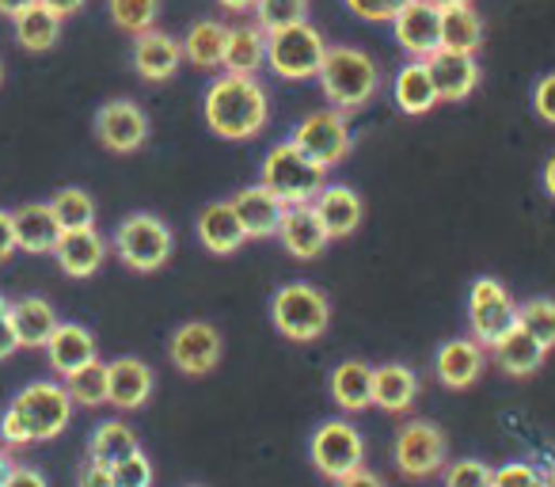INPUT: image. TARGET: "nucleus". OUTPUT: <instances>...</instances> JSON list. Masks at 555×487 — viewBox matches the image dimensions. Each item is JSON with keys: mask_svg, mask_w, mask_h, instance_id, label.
Returning <instances> with one entry per match:
<instances>
[{"mask_svg": "<svg viewBox=\"0 0 555 487\" xmlns=\"http://www.w3.org/2000/svg\"><path fill=\"white\" fill-rule=\"evenodd\" d=\"M31 4H39V0H0V16L16 20V16H24Z\"/></svg>", "mask_w": 555, "mask_h": 487, "instance_id": "52", "label": "nucleus"}, {"mask_svg": "<svg viewBox=\"0 0 555 487\" xmlns=\"http://www.w3.org/2000/svg\"><path fill=\"white\" fill-rule=\"evenodd\" d=\"M517 324H521L544 350L555 347V302L552 297H532V302L517 305Z\"/></svg>", "mask_w": 555, "mask_h": 487, "instance_id": "40", "label": "nucleus"}, {"mask_svg": "<svg viewBox=\"0 0 555 487\" xmlns=\"http://www.w3.org/2000/svg\"><path fill=\"white\" fill-rule=\"evenodd\" d=\"M312 464H317L320 476L343 479L347 472L362 469L365 461V438L358 434V426L343 423V419H327L324 426H317L312 434Z\"/></svg>", "mask_w": 555, "mask_h": 487, "instance_id": "10", "label": "nucleus"}, {"mask_svg": "<svg viewBox=\"0 0 555 487\" xmlns=\"http://www.w3.org/2000/svg\"><path fill=\"white\" fill-rule=\"evenodd\" d=\"M438 381L446 388H468L483 373V347L476 339H449L438 350Z\"/></svg>", "mask_w": 555, "mask_h": 487, "instance_id": "26", "label": "nucleus"}, {"mask_svg": "<svg viewBox=\"0 0 555 487\" xmlns=\"http://www.w3.org/2000/svg\"><path fill=\"white\" fill-rule=\"evenodd\" d=\"M95 138L111 153H138L149 141V118L133 100H111L95 111Z\"/></svg>", "mask_w": 555, "mask_h": 487, "instance_id": "12", "label": "nucleus"}, {"mask_svg": "<svg viewBox=\"0 0 555 487\" xmlns=\"http://www.w3.org/2000/svg\"><path fill=\"white\" fill-rule=\"evenodd\" d=\"M50 370L57 377H69V373L85 370L88 362H95V335L85 324H57V332L47 343Z\"/></svg>", "mask_w": 555, "mask_h": 487, "instance_id": "22", "label": "nucleus"}, {"mask_svg": "<svg viewBox=\"0 0 555 487\" xmlns=\"http://www.w3.org/2000/svg\"><path fill=\"white\" fill-rule=\"evenodd\" d=\"M491 476H494V472L487 469L483 461H472V457H464V461L449 464L446 487H491Z\"/></svg>", "mask_w": 555, "mask_h": 487, "instance_id": "43", "label": "nucleus"}, {"mask_svg": "<svg viewBox=\"0 0 555 487\" xmlns=\"http://www.w3.org/2000/svg\"><path fill=\"white\" fill-rule=\"evenodd\" d=\"M50 209H54L62 232L95 229V202H92V194L80 191V187H62V191L50 198Z\"/></svg>", "mask_w": 555, "mask_h": 487, "instance_id": "36", "label": "nucleus"}, {"mask_svg": "<svg viewBox=\"0 0 555 487\" xmlns=\"http://www.w3.org/2000/svg\"><path fill=\"white\" fill-rule=\"evenodd\" d=\"M42 9H50L57 20H65V16H73V12H80L85 9V0H39Z\"/></svg>", "mask_w": 555, "mask_h": 487, "instance_id": "51", "label": "nucleus"}, {"mask_svg": "<svg viewBox=\"0 0 555 487\" xmlns=\"http://www.w3.org/2000/svg\"><path fill=\"white\" fill-rule=\"evenodd\" d=\"M335 487H385V479H380L377 472H370V469H354V472H347L343 479H335Z\"/></svg>", "mask_w": 555, "mask_h": 487, "instance_id": "49", "label": "nucleus"}, {"mask_svg": "<svg viewBox=\"0 0 555 487\" xmlns=\"http://www.w3.org/2000/svg\"><path fill=\"white\" fill-rule=\"evenodd\" d=\"M278 240H282L289 256L301 259V264L317 259L320 252L327 248V232L312 206H286V217L278 225Z\"/></svg>", "mask_w": 555, "mask_h": 487, "instance_id": "20", "label": "nucleus"}, {"mask_svg": "<svg viewBox=\"0 0 555 487\" xmlns=\"http://www.w3.org/2000/svg\"><path fill=\"white\" fill-rule=\"evenodd\" d=\"M111 24L118 31L130 35H145L156 27V16H160V0H107Z\"/></svg>", "mask_w": 555, "mask_h": 487, "instance_id": "38", "label": "nucleus"}, {"mask_svg": "<svg viewBox=\"0 0 555 487\" xmlns=\"http://www.w3.org/2000/svg\"><path fill=\"white\" fill-rule=\"evenodd\" d=\"M259 183L274 194L282 206H312L317 194L324 191V168L312 164L294 141H282L267 153L259 171Z\"/></svg>", "mask_w": 555, "mask_h": 487, "instance_id": "3", "label": "nucleus"}, {"mask_svg": "<svg viewBox=\"0 0 555 487\" xmlns=\"http://www.w3.org/2000/svg\"><path fill=\"white\" fill-rule=\"evenodd\" d=\"M320 88L332 100V107L339 115L358 111L377 95L380 88V69L365 50L358 47H327L324 65H320Z\"/></svg>", "mask_w": 555, "mask_h": 487, "instance_id": "2", "label": "nucleus"}, {"mask_svg": "<svg viewBox=\"0 0 555 487\" xmlns=\"http://www.w3.org/2000/svg\"><path fill=\"white\" fill-rule=\"evenodd\" d=\"M224 42H229V27L217 20H202L186 31L183 39V62L198 65V69H214L224 57Z\"/></svg>", "mask_w": 555, "mask_h": 487, "instance_id": "34", "label": "nucleus"}, {"mask_svg": "<svg viewBox=\"0 0 555 487\" xmlns=\"http://www.w3.org/2000/svg\"><path fill=\"white\" fill-rule=\"evenodd\" d=\"M232 209H236L247 236H278V225L286 217V206H282L262 183L244 187V191L232 198Z\"/></svg>", "mask_w": 555, "mask_h": 487, "instance_id": "24", "label": "nucleus"}, {"mask_svg": "<svg viewBox=\"0 0 555 487\" xmlns=\"http://www.w3.org/2000/svg\"><path fill=\"white\" fill-rule=\"evenodd\" d=\"M396 469L403 472V476L411 479H426L434 476V472L446 469V434L438 431L434 423H408L400 426V434H396Z\"/></svg>", "mask_w": 555, "mask_h": 487, "instance_id": "11", "label": "nucleus"}, {"mask_svg": "<svg viewBox=\"0 0 555 487\" xmlns=\"http://www.w3.org/2000/svg\"><path fill=\"white\" fill-rule=\"evenodd\" d=\"M9 472H12V457H9V449L0 446V487H4V479H9Z\"/></svg>", "mask_w": 555, "mask_h": 487, "instance_id": "54", "label": "nucleus"}, {"mask_svg": "<svg viewBox=\"0 0 555 487\" xmlns=\"http://www.w3.org/2000/svg\"><path fill=\"white\" fill-rule=\"evenodd\" d=\"M115 252L130 271L153 274L171 259V229L153 214H130L115 229Z\"/></svg>", "mask_w": 555, "mask_h": 487, "instance_id": "5", "label": "nucleus"}, {"mask_svg": "<svg viewBox=\"0 0 555 487\" xmlns=\"http://www.w3.org/2000/svg\"><path fill=\"white\" fill-rule=\"evenodd\" d=\"M111 476H115V487H153V461L138 449L126 461H118Z\"/></svg>", "mask_w": 555, "mask_h": 487, "instance_id": "41", "label": "nucleus"}, {"mask_svg": "<svg viewBox=\"0 0 555 487\" xmlns=\"http://www.w3.org/2000/svg\"><path fill=\"white\" fill-rule=\"evenodd\" d=\"M9 408L27 426L31 441H54L73 419V396L57 381H31L27 388H20V396Z\"/></svg>", "mask_w": 555, "mask_h": 487, "instance_id": "6", "label": "nucleus"}, {"mask_svg": "<svg viewBox=\"0 0 555 487\" xmlns=\"http://www.w3.org/2000/svg\"><path fill=\"white\" fill-rule=\"evenodd\" d=\"M324 54H327V42L312 24H297L286 27V31L267 35V65L282 80L317 77L320 65H324Z\"/></svg>", "mask_w": 555, "mask_h": 487, "instance_id": "7", "label": "nucleus"}, {"mask_svg": "<svg viewBox=\"0 0 555 487\" xmlns=\"http://www.w3.org/2000/svg\"><path fill=\"white\" fill-rule=\"evenodd\" d=\"M65 393L73 396V403H85V408L107 403V366L95 358V362H88L85 370L69 373V377H65Z\"/></svg>", "mask_w": 555, "mask_h": 487, "instance_id": "39", "label": "nucleus"}, {"mask_svg": "<svg viewBox=\"0 0 555 487\" xmlns=\"http://www.w3.org/2000/svg\"><path fill=\"white\" fill-rule=\"evenodd\" d=\"M544 487H555V469L547 472V479H544Z\"/></svg>", "mask_w": 555, "mask_h": 487, "instance_id": "58", "label": "nucleus"}, {"mask_svg": "<svg viewBox=\"0 0 555 487\" xmlns=\"http://www.w3.org/2000/svg\"><path fill=\"white\" fill-rule=\"evenodd\" d=\"M9 309H12V302H4V294H0V320L9 317Z\"/></svg>", "mask_w": 555, "mask_h": 487, "instance_id": "57", "label": "nucleus"}, {"mask_svg": "<svg viewBox=\"0 0 555 487\" xmlns=\"http://www.w3.org/2000/svg\"><path fill=\"white\" fill-rule=\"evenodd\" d=\"M12 24H16V42L27 54H47V50H54L57 39H62V20L50 9H42V4H31V9L12 20Z\"/></svg>", "mask_w": 555, "mask_h": 487, "instance_id": "32", "label": "nucleus"}, {"mask_svg": "<svg viewBox=\"0 0 555 487\" xmlns=\"http://www.w3.org/2000/svg\"><path fill=\"white\" fill-rule=\"evenodd\" d=\"M434 9L446 12V9H464V4H472V0H430Z\"/></svg>", "mask_w": 555, "mask_h": 487, "instance_id": "56", "label": "nucleus"}, {"mask_svg": "<svg viewBox=\"0 0 555 487\" xmlns=\"http://www.w3.org/2000/svg\"><path fill=\"white\" fill-rule=\"evenodd\" d=\"M217 4H224L229 12H247V9H255V0H217Z\"/></svg>", "mask_w": 555, "mask_h": 487, "instance_id": "55", "label": "nucleus"}, {"mask_svg": "<svg viewBox=\"0 0 555 487\" xmlns=\"http://www.w3.org/2000/svg\"><path fill=\"white\" fill-rule=\"evenodd\" d=\"M289 141H294V145L301 149L312 164H320L324 171L347 161L350 145H354V138H350V126H347V115H339L335 107L305 115L301 123H297V130H294V138H289Z\"/></svg>", "mask_w": 555, "mask_h": 487, "instance_id": "8", "label": "nucleus"}, {"mask_svg": "<svg viewBox=\"0 0 555 487\" xmlns=\"http://www.w3.org/2000/svg\"><path fill=\"white\" fill-rule=\"evenodd\" d=\"M411 0H347V9L365 24H392Z\"/></svg>", "mask_w": 555, "mask_h": 487, "instance_id": "42", "label": "nucleus"}, {"mask_svg": "<svg viewBox=\"0 0 555 487\" xmlns=\"http://www.w3.org/2000/svg\"><path fill=\"white\" fill-rule=\"evenodd\" d=\"M16 229H12V209H0V267L16 256Z\"/></svg>", "mask_w": 555, "mask_h": 487, "instance_id": "47", "label": "nucleus"}, {"mask_svg": "<svg viewBox=\"0 0 555 487\" xmlns=\"http://www.w3.org/2000/svg\"><path fill=\"white\" fill-rule=\"evenodd\" d=\"M77 487H115V476H111L107 464L100 461H85L77 472Z\"/></svg>", "mask_w": 555, "mask_h": 487, "instance_id": "46", "label": "nucleus"}, {"mask_svg": "<svg viewBox=\"0 0 555 487\" xmlns=\"http://www.w3.org/2000/svg\"><path fill=\"white\" fill-rule=\"evenodd\" d=\"M0 85H4V62H0Z\"/></svg>", "mask_w": 555, "mask_h": 487, "instance_id": "59", "label": "nucleus"}, {"mask_svg": "<svg viewBox=\"0 0 555 487\" xmlns=\"http://www.w3.org/2000/svg\"><path fill=\"white\" fill-rule=\"evenodd\" d=\"M491 487H544V476H540L532 464L509 461V464H502V469L491 476Z\"/></svg>", "mask_w": 555, "mask_h": 487, "instance_id": "44", "label": "nucleus"}, {"mask_svg": "<svg viewBox=\"0 0 555 487\" xmlns=\"http://www.w3.org/2000/svg\"><path fill=\"white\" fill-rule=\"evenodd\" d=\"M491 350H494V358H499V366L509 373V377H529V373L537 370V366L544 362V355H547V350L540 347V343L532 339L521 324H517L514 332L502 335Z\"/></svg>", "mask_w": 555, "mask_h": 487, "instance_id": "31", "label": "nucleus"}, {"mask_svg": "<svg viewBox=\"0 0 555 487\" xmlns=\"http://www.w3.org/2000/svg\"><path fill=\"white\" fill-rule=\"evenodd\" d=\"M194 229H198V240L214 252V256H232V252L247 240L232 202H209V206L198 214V225H194Z\"/></svg>", "mask_w": 555, "mask_h": 487, "instance_id": "25", "label": "nucleus"}, {"mask_svg": "<svg viewBox=\"0 0 555 487\" xmlns=\"http://www.w3.org/2000/svg\"><path fill=\"white\" fill-rule=\"evenodd\" d=\"M12 229H16V248L27 256H50L62 236L50 202H24L20 209H12Z\"/></svg>", "mask_w": 555, "mask_h": 487, "instance_id": "16", "label": "nucleus"}, {"mask_svg": "<svg viewBox=\"0 0 555 487\" xmlns=\"http://www.w3.org/2000/svg\"><path fill=\"white\" fill-rule=\"evenodd\" d=\"M392 31H396V42H400L408 54L426 62V57L441 47V12L434 9L430 0H411L408 9L392 20Z\"/></svg>", "mask_w": 555, "mask_h": 487, "instance_id": "15", "label": "nucleus"}, {"mask_svg": "<svg viewBox=\"0 0 555 487\" xmlns=\"http://www.w3.org/2000/svg\"><path fill=\"white\" fill-rule=\"evenodd\" d=\"M202 115H206L209 130L224 141H247L267 126L270 103L267 92L255 77H236V73H224L209 85L206 103H202Z\"/></svg>", "mask_w": 555, "mask_h": 487, "instance_id": "1", "label": "nucleus"}, {"mask_svg": "<svg viewBox=\"0 0 555 487\" xmlns=\"http://www.w3.org/2000/svg\"><path fill=\"white\" fill-rule=\"evenodd\" d=\"M392 95H396V107H400L403 115H426V111H434V103H438L434 80L423 62H408L400 73H396Z\"/></svg>", "mask_w": 555, "mask_h": 487, "instance_id": "30", "label": "nucleus"}, {"mask_svg": "<svg viewBox=\"0 0 555 487\" xmlns=\"http://www.w3.org/2000/svg\"><path fill=\"white\" fill-rule=\"evenodd\" d=\"M309 24V0H255V27L267 35Z\"/></svg>", "mask_w": 555, "mask_h": 487, "instance_id": "37", "label": "nucleus"}, {"mask_svg": "<svg viewBox=\"0 0 555 487\" xmlns=\"http://www.w3.org/2000/svg\"><path fill=\"white\" fill-rule=\"evenodd\" d=\"M479 42H483V24H479V16L472 12V4L441 12V50L476 54Z\"/></svg>", "mask_w": 555, "mask_h": 487, "instance_id": "35", "label": "nucleus"}, {"mask_svg": "<svg viewBox=\"0 0 555 487\" xmlns=\"http://www.w3.org/2000/svg\"><path fill=\"white\" fill-rule=\"evenodd\" d=\"M183 65V42L171 39L164 31H145L133 42V69H138L141 80L149 85H160V80H171L176 69Z\"/></svg>", "mask_w": 555, "mask_h": 487, "instance_id": "17", "label": "nucleus"}, {"mask_svg": "<svg viewBox=\"0 0 555 487\" xmlns=\"http://www.w3.org/2000/svg\"><path fill=\"white\" fill-rule=\"evenodd\" d=\"M312 209H317L320 225H324L327 240H343L350 236V232L362 225V198H358V191H350V187L335 183V187H324V191L317 194V202H312Z\"/></svg>", "mask_w": 555, "mask_h": 487, "instance_id": "21", "label": "nucleus"}, {"mask_svg": "<svg viewBox=\"0 0 555 487\" xmlns=\"http://www.w3.org/2000/svg\"><path fill=\"white\" fill-rule=\"evenodd\" d=\"M544 191L555 198V156H547V164H544Z\"/></svg>", "mask_w": 555, "mask_h": 487, "instance_id": "53", "label": "nucleus"}, {"mask_svg": "<svg viewBox=\"0 0 555 487\" xmlns=\"http://www.w3.org/2000/svg\"><path fill=\"white\" fill-rule=\"evenodd\" d=\"M468 324L479 347H494L506 332L517 328V305L506 286L494 279H476L468 294Z\"/></svg>", "mask_w": 555, "mask_h": 487, "instance_id": "9", "label": "nucleus"}, {"mask_svg": "<svg viewBox=\"0 0 555 487\" xmlns=\"http://www.w3.org/2000/svg\"><path fill=\"white\" fill-rule=\"evenodd\" d=\"M267 62V31L259 27H229V42H224V73L236 77H255L259 65Z\"/></svg>", "mask_w": 555, "mask_h": 487, "instance_id": "28", "label": "nucleus"}, {"mask_svg": "<svg viewBox=\"0 0 555 487\" xmlns=\"http://www.w3.org/2000/svg\"><path fill=\"white\" fill-rule=\"evenodd\" d=\"M16 350H24V347H20L16 332H12V320L4 317V320H0V362H4V358H12Z\"/></svg>", "mask_w": 555, "mask_h": 487, "instance_id": "50", "label": "nucleus"}, {"mask_svg": "<svg viewBox=\"0 0 555 487\" xmlns=\"http://www.w3.org/2000/svg\"><path fill=\"white\" fill-rule=\"evenodd\" d=\"M426 73L434 80V92H438V103H456V100H468L479 85V62L476 54H456V50H434L426 57Z\"/></svg>", "mask_w": 555, "mask_h": 487, "instance_id": "14", "label": "nucleus"}, {"mask_svg": "<svg viewBox=\"0 0 555 487\" xmlns=\"http://www.w3.org/2000/svg\"><path fill=\"white\" fill-rule=\"evenodd\" d=\"M153 370L141 358H115L107 362V403L118 411H138L153 396Z\"/></svg>", "mask_w": 555, "mask_h": 487, "instance_id": "19", "label": "nucleus"}, {"mask_svg": "<svg viewBox=\"0 0 555 487\" xmlns=\"http://www.w3.org/2000/svg\"><path fill=\"white\" fill-rule=\"evenodd\" d=\"M9 320H12V332H16L20 347H27V350L47 347L50 335H54L57 324H62L54 305H50L47 297H20V302H12Z\"/></svg>", "mask_w": 555, "mask_h": 487, "instance_id": "23", "label": "nucleus"}, {"mask_svg": "<svg viewBox=\"0 0 555 487\" xmlns=\"http://www.w3.org/2000/svg\"><path fill=\"white\" fill-rule=\"evenodd\" d=\"M418 396V377L400 362H388L373 370V403L388 415H400L415 403Z\"/></svg>", "mask_w": 555, "mask_h": 487, "instance_id": "27", "label": "nucleus"}, {"mask_svg": "<svg viewBox=\"0 0 555 487\" xmlns=\"http://www.w3.org/2000/svg\"><path fill=\"white\" fill-rule=\"evenodd\" d=\"M57 267H62L69 279H92L95 271L107 259V240L95 229H69L57 236Z\"/></svg>", "mask_w": 555, "mask_h": 487, "instance_id": "18", "label": "nucleus"}, {"mask_svg": "<svg viewBox=\"0 0 555 487\" xmlns=\"http://www.w3.org/2000/svg\"><path fill=\"white\" fill-rule=\"evenodd\" d=\"M138 434L133 426L118 423V419H107L92 431V441H88V461H100L107 469H115L118 461H126L130 453H138Z\"/></svg>", "mask_w": 555, "mask_h": 487, "instance_id": "33", "label": "nucleus"}, {"mask_svg": "<svg viewBox=\"0 0 555 487\" xmlns=\"http://www.w3.org/2000/svg\"><path fill=\"white\" fill-rule=\"evenodd\" d=\"M532 111H537L544 123L555 126V73L540 77V85L532 88Z\"/></svg>", "mask_w": 555, "mask_h": 487, "instance_id": "45", "label": "nucleus"}, {"mask_svg": "<svg viewBox=\"0 0 555 487\" xmlns=\"http://www.w3.org/2000/svg\"><path fill=\"white\" fill-rule=\"evenodd\" d=\"M332 400L343 411H365L373 408V366L365 362H343L332 373Z\"/></svg>", "mask_w": 555, "mask_h": 487, "instance_id": "29", "label": "nucleus"}, {"mask_svg": "<svg viewBox=\"0 0 555 487\" xmlns=\"http://www.w3.org/2000/svg\"><path fill=\"white\" fill-rule=\"evenodd\" d=\"M168 358L176 370L202 377V373H209L221 362V332L214 324H206V320H191V324L176 328V335L168 343Z\"/></svg>", "mask_w": 555, "mask_h": 487, "instance_id": "13", "label": "nucleus"}, {"mask_svg": "<svg viewBox=\"0 0 555 487\" xmlns=\"http://www.w3.org/2000/svg\"><path fill=\"white\" fill-rule=\"evenodd\" d=\"M270 320H274L278 335H286L294 343H309L327 332L332 305H327L324 290L309 286V282H289L270 297Z\"/></svg>", "mask_w": 555, "mask_h": 487, "instance_id": "4", "label": "nucleus"}, {"mask_svg": "<svg viewBox=\"0 0 555 487\" xmlns=\"http://www.w3.org/2000/svg\"><path fill=\"white\" fill-rule=\"evenodd\" d=\"M4 487H50V484H47V476H42L39 469H31V464H12Z\"/></svg>", "mask_w": 555, "mask_h": 487, "instance_id": "48", "label": "nucleus"}]
</instances>
